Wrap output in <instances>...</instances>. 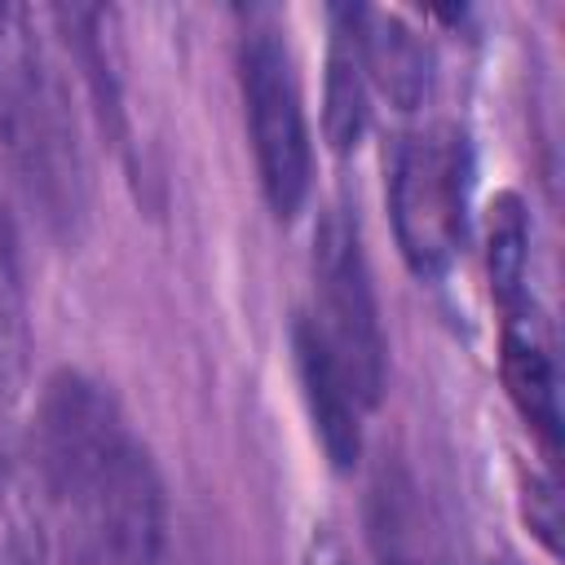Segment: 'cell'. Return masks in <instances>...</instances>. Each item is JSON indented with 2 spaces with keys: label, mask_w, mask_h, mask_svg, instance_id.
<instances>
[{
  "label": "cell",
  "mask_w": 565,
  "mask_h": 565,
  "mask_svg": "<svg viewBox=\"0 0 565 565\" xmlns=\"http://www.w3.org/2000/svg\"><path fill=\"white\" fill-rule=\"evenodd\" d=\"M22 530L49 565H168V499L124 406L84 371L49 375L31 433Z\"/></svg>",
  "instance_id": "cell-1"
},
{
  "label": "cell",
  "mask_w": 565,
  "mask_h": 565,
  "mask_svg": "<svg viewBox=\"0 0 565 565\" xmlns=\"http://www.w3.org/2000/svg\"><path fill=\"white\" fill-rule=\"evenodd\" d=\"M0 163L49 238L84 234L93 159L62 62L31 9H0Z\"/></svg>",
  "instance_id": "cell-2"
},
{
  "label": "cell",
  "mask_w": 565,
  "mask_h": 565,
  "mask_svg": "<svg viewBox=\"0 0 565 565\" xmlns=\"http://www.w3.org/2000/svg\"><path fill=\"white\" fill-rule=\"evenodd\" d=\"M247 141L260 177V194L274 216L291 221L313 185V137L305 119V93L282 26L269 13L247 18L234 53Z\"/></svg>",
  "instance_id": "cell-3"
},
{
  "label": "cell",
  "mask_w": 565,
  "mask_h": 565,
  "mask_svg": "<svg viewBox=\"0 0 565 565\" xmlns=\"http://www.w3.org/2000/svg\"><path fill=\"white\" fill-rule=\"evenodd\" d=\"M472 146L455 124L406 132L388 163V216L415 278H441L468 243Z\"/></svg>",
  "instance_id": "cell-4"
},
{
  "label": "cell",
  "mask_w": 565,
  "mask_h": 565,
  "mask_svg": "<svg viewBox=\"0 0 565 565\" xmlns=\"http://www.w3.org/2000/svg\"><path fill=\"white\" fill-rule=\"evenodd\" d=\"M313 309L300 313L335 366L358 388L362 406H380L388 375V340L380 322V300L362 247L353 207L331 203L313 230Z\"/></svg>",
  "instance_id": "cell-5"
},
{
  "label": "cell",
  "mask_w": 565,
  "mask_h": 565,
  "mask_svg": "<svg viewBox=\"0 0 565 565\" xmlns=\"http://www.w3.org/2000/svg\"><path fill=\"white\" fill-rule=\"evenodd\" d=\"M499 371L512 406L521 419L539 433L547 450L561 446V380H556V358L547 327L539 318V305L525 300L516 309H503L499 327Z\"/></svg>",
  "instance_id": "cell-6"
},
{
  "label": "cell",
  "mask_w": 565,
  "mask_h": 565,
  "mask_svg": "<svg viewBox=\"0 0 565 565\" xmlns=\"http://www.w3.org/2000/svg\"><path fill=\"white\" fill-rule=\"evenodd\" d=\"M291 353H296V375H300V393L313 419V433L327 450V459L344 472L358 463L362 455V397L349 384V375L335 366V358L322 349V340L313 335V327L305 318L291 322Z\"/></svg>",
  "instance_id": "cell-7"
},
{
  "label": "cell",
  "mask_w": 565,
  "mask_h": 565,
  "mask_svg": "<svg viewBox=\"0 0 565 565\" xmlns=\"http://www.w3.org/2000/svg\"><path fill=\"white\" fill-rule=\"evenodd\" d=\"M358 53L366 66V84H375L397 110H415L433 88V53L428 44L380 9H353Z\"/></svg>",
  "instance_id": "cell-8"
},
{
  "label": "cell",
  "mask_w": 565,
  "mask_h": 565,
  "mask_svg": "<svg viewBox=\"0 0 565 565\" xmlns=\"http://www.w3.org/2000/svg\"><path fill=\"white\" fill-rule=\"evenodd\" d=\"M57 35L79 66L102 124L119 137L124 132V79H119V49H115V13L110 9H53Z\"/></svg>",
  "instance_id": "cell-9"
},
{
  "label": "cell",
  "mask_w": 565,
  "mask_h": 565,
  "mask_svg": "<svg viewBox=\"0 0 565 565\" xmlns=\"http://www.w3.org/2000/svg\"><path fill=\"white\" fill-rule=\"evenodd\" d=\"M366 66L358 53V31H353V9H331V49H327V110L322 128L335 150H353L366 132Z\"/></svg>",
  "instance_id": "cell-10"
},
{
  "label": "cell",
  "mask_w": 565,
  "mask_h": 565,
  "mask_svg": "<svg viewBox=\"0 0 565 565\" xmlns=\"http://www.w3.org/2000/svg\"><path fill=\"white\" fill-rule=\"evenodd\" d=\"M31 362V305L22 274V238L18 221L0 194V397H18Z\"/></svg>",
  "instance_id": "cell-11"
},
{
  "label": "cell",
  "mask_w": 565,
  "mask_h": 565,
  "mask_svg": "<svg viewBox=\"0 0 565 565\" xmlns=\"http://www.w3.org/2000/svg\"><path fill=\"white\" fill-rule=\"evenodd\" d=\"M486 269H490V291L499 309H516L530 296V216L516 194H499L490 203V225H486Z\"/></svg>",
  "instance_id": "cell-12"
},
{
  "label": "cell",
  "mask_w": 565,
  "mask_h": 565,
  "mask_svg": "<svg viewBox=\"0 0 565 565\" xmlns=\"http://www.w3.org/2000/svg\"><path fill=\"white\" fill-rule=\"evenodd\" d=\"M530 530L547 552H556V494L547 481H530Z\"/></svg>",
  "instance_id": "cell-13"
},
{
  "label": "cell",
  "mask_w": 565,
  "mask_h": 565,
  "mask_svg": "<svg viewBox=\"0 0 565 565\" xmlns=\"http://www.w3.org/2000/svg\"><path fill=\"white\" fill-rule=\"evenodd\" d=\"M305 565H353L349 561V552H344V543L331 534V530H322V534H313V543H309V556H305Z\"/></svg>",
  "instance_id": "cell-14"
},
{
  "label": "cell",
  "mask_w": 565,
  "mask_h": 565,
  "mask_svg": "<svg viewBox=\"0 0 565 565\" xmlns=\"http://www.w3.org/2000/svg\"><path fill=\"white\" fill-rule=\"evenodd\" d=\"M0 565H49V561H44V552L35 547V539L18 525V530L9 534V543H4V561H0Z\"/></svg>",
  "instance_id": "cell-15"
},
{
  "label": "cell",
  "mask_w": 565,
  "mask_h": 565,
  "mask_svg": "<svg viewBox=\"0 0 565 565\" xmlns=\"http://www.w3.org/2000/svg\"><path fill=\"white\" fill-rule=\"evenodd\" d=\"M4 406H9V397H0V494H4V486H9V446H4Z\"/></svg>",
  "instance_id": "cell-16"
}]
</instances>
